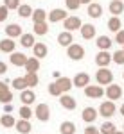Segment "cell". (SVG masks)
I'll return each mask as SVG.
<instances>
[{"label": "cell", "instance_id": "db71d44e", "mask_svg": "<svg viewBox=\"0 0 124 134\" xmlns=\"http://www.w3.org/2000/svg\"><path fill=\"white\" fill-rule=\"evenodd\" d=\"M122 50H124V48H122Z\"/></svg>", "mask_w": 124, "mask_h": 134}, {"label": "cell", "instance_id": "bcb514c9", "mask_svg": "<svg viewBox=\"0 0 124 134\" xmlns=\"http://www.w3.org/2000/svg\"><path fill=\"white\" fill-rule=\"evenodd\" d=\"M11 111H13V105H11V104H6V105H4V113L11 114Z\"/></svg>", "mask_w": 124, "mask_h": 134}, {"label": "cell", "instance_id": "4fadbf2b", "mask_svg": "<svg viewBox=\"0 0 124 134\" xmlns=\"http://www.w3.org/2000/svg\"><path fill=\"white\" fill-rule=\"evenodd\" d=\"M86 13H88V16H90V18H95V20H97V18H101V16H103V5L92 2V4H88Z\"/></svg>", "mask_w": 124, "mask_h": 134}, {"label": "cell", "instance_id": "6da1fadb", "mask_svg": "<svg viewBox=\"0 0 124 134\" xmlns=\"http://www.w3.org/2000/svg\"><path fill=\"white\" fill-rule=\"evenodd\" d=\"M95 81L99 86H110V84H113V73L108 68H99L95 72Z\"/></svg>", "mask_w": 124, "mask_h": 134}, {"label": "cell", "instance_id": "7402d4cb", "mask_svg": "<svg viewBox=\"0 0 124 134\" xmlns=\"http://www.w3.org/2000/svg\"><path fill=\"white\" fill-rule=\"evenodd\" d=\"M95 45H97L99 50H110V47L113 45V41L110 40V36H99L95 40Z\"/></svg>", "mask_w": 124, "mask_h": 134}, {"label": "cell", "instance_id": "74e56055", "mask_svg": "<svg viewBox=\"0 0 124 134\" xmlns=\"http://www.w3.org/2000/svg\"><path fill=\"white\" fill-rule=\"evenodd\" d=\"M11 100H13V91H11V90L0 93V102L4 104V105H6V104H11Z\"/></svg>", "mask_w": 124, "mask_h": 134}, {"label": "cell", "instance_id": "277c9868", "mask_svg": "<svg viewBox=\"0 0 124 134\" xmlns=\"http://www.w3.org/2000/svg\"><path fill=\"white\" fill-rule=\"evenodd\" d=\"M104 95L108 97V100H119L121 97H122V88L119 86V84H110L106 90H104Z\"/></svg>", "mask_w": 124, "mask_h": 134}, {"label": "cell", "instance_id": "52a82bcc", "mask_svg": "<svg viewBox=\"0 0 124 134\" xmlns=\"http://www.w3.org/2000/svg\"><path fill=\"white\" fill-rule=\"evenodd\" d=\"M63 27H65V31H68V32H72V31H81V27H83V23L81 20L77 18V16H68L67 20L63 21Z\"/></svg>", "mask_w": 124, "mask_h": 134}, {"label": "cell", "instance_id": "ee69618b", "mask_svg": "<svg viewBox=\"0 0 124 134\" xmlns=\"http://www.w3.org/2000/svg\"><path fill=\"white\" fill-rule=\"evenodd\" d=\"M85 134H101V132H99V129H95L93 125H88V127L85 129Z\"/></svg>", "mask_w": 124, "mask_h": 134}, {"label": "cell", "instance_id": "e0dca14e", "mask_svg": "<svg viewBox=\"0 0 124 134\" xmlns=\"http://www.w3.org/2000/svg\"><path fill=\"white\" fill-rule=\"evenodd\" d=\"M20 100L23 105H31L34 100H36V93L32 91V90H23V91H20Z\"/></svg>", "mask_w": 124, "mask_h": 134}, {"label": "cell", "instance_id": "f5cc1de1", "mask_svg": "<svg viewBox=\"0 0 124 134\" xmlns=\"http://www.w3.org/2000/svg\"><path fill=\"white\" fill-rule=\"evenodd\" d=\"M122 131H124V125H122Z\"/></svg>", "mask_w": 124, "mask_h": 134}, {"label": "cell", "instance_id": "f6af8a7d", "mask_svg": "<svg viewBox=\"0 0 124 134\" xmlns=\"http://www.w3.org/2000/svg\"><path fill=\"white\" fill-rule=\"evenodd\" d=\"M6 72H7V64L4 61H0V75H4Z\"/></svg>", "mask_w": 124, "mask_h": 134}, {"label": "cell", "instance_id": "ba28073f", "mask_svg": "<svg viewBox=\"0 0 124 134\" xmlns=\"http://www.w3.org/2000/svg\"><path fill=\"white\" fill-rule=\"evenodd\" d=\"M72 84H74V88H79V90H85L88 84H90V75L88 73H85V72H81V73H77L76 77L72 79Z\"/></svg>", "mask_w": 124, "mask_h": 134}, {"label": "cell", "instance_id": "d590c367", "mask_svg": "<svg viewBox=\"0 0 124 134\" xmlns=\"http://www.w3.org/2000/svg\"><path fill=\"white\" fill-rule=\"evenodd\" d=\"M18 113H20V118H22V120H29L31 116H34V111H32L29 105H22Z\"/></svg>", "mask_w": 124, "mask_h": 134}, {"label": "cell", "instance_id": "1f68e13d", "mask_svg": "<svg viewBox=\"0 0 124 134\" xmlns=\"http://www.w3.org/2000/svg\"><path fill=\"white\" fill-rule=\"evenodd\" d=\"M31 18H32L34 23H41V21L47 20V13H45V9H34Z\"/></svg>", "mask_w": 124, "mask_h": 134}, {"label": "cell", "instance_id": "d4e9b609", "mask_svg": "<svg viewBox=\"0 0 124 134\" xmlns=\"http://www.w3.org/2000/svg\"><path fill=\"white\" fill-rule=\"evenodd\" d=\"M14 129H16V131H18V132L20 134H29L31 132V122H29V120H18V122H16V125H14Z\"/></svg>", "mask_w": 124, "mask_h": 134}, {"label": "cell", "instance_id": "d6986e66", "mask_svg": "<svg viewBox=\"0 0 124 134\" xmlns=\"http://www.w3.org/2000/svg\"><path fill=\"white\" fill-rule=\"evenodd\" d=\"M14 48H16V43H14V40H11V38H4V40L0 41V52L13 54Z\"/></svg>", "mask_w": 124, "mask_h": 134}, {"label": "cell", "instance_id": "8d00e7d4", "mask_svg": "<svg viewBox=\"0 0 124 134\" xmlns=\"http://www.w3.org/2000/svg\"><path fill=\"white\" fill-rule=\"evenodd\" d=\"M112 61H113L115 64H124V50L122 48L112 54Z\"/></svg>", "mask_w": 124, "mask_h": 134}, {"label": "cell", "instance_id": "4dcf8cb0", "mask_svg": "<svg viewBox=\"0 0 124 134\" xmlns=\"http://www.w3.org/2000/svg\"><path fill=\"white\" fill-rule=\"evenodd\" d=\"M59 132L61 134H76V124L74 122H63L59 125Z\"/></svg>", "mask_w": 124, "mask_h": 134}, {"label": "cell", "instance_id": "836d02e7", "mask_svg": "<svg viewBox=\"0 0 124 134\" xmlns=\"http://www.w3.org/2000/svg\"><path fill=\"white\" fill-rule=\"evenodd\" d=\"M47 32H49V25H47V21L34 23V34H36V36H45Z\"/></svg>", "mask_w": 124, "mask_h": 134}, {"label": "cell", "instance_id": "f1b7e54d", "mask_svg": "<svg viewBox=\"0 0 124 134\" xmlns=\"http://www.w3.org/2000/svg\"><path fill=\"white\" fill-rule=\"evenodd\" d=\"M23 79H25V82H27V88H36L38 82H40L38 73H25V75H23Z\"/></svg>", "mask_w": 124, "mask_h": 134}, {"label": "cell", "instance_id": "83f0119b", "mask_svg": "<svg viewBox=\"0 0 124 134\" xmlns=\"http://www.w3.org/2000/svg\"><path fill=\"white\" fill-rule=\"evenodd\" d=\"M0 125L6 127V129H11V127L16 125V120H14L13 114H2V118H0Z\"/></svg>", "mask_w": 124, "mask_h": 134}, {"label": "cell", "instance_id": "2e32d148", "mask_svg": "<svg viewBox=\"0 0 124 134\" xmlns=\"http://www.w3.org/2000/svg\"><path fill=\"white\" fill-rule=\"evenodd\" d=\"M54 82L58 84V88L61 90V93H68V91L74 88L72 79H68V77H59V79H56Z\"/></svg>", "mask_w": 124, "mask_h": 134}, {"label": "cell", "instance_id": "5bb4252c", "mask_svg": "<svg viewBox=\"0 0 124 134\" xmlns=\"http://www.w3.org/2000/svg\"><path fill=\"white\" fill-rule=\"evenodd\" d=\"M27 55L25 54H22V52H13L11 54V57H9V61L13 66H25V63H27Z\"/></svg>", "mask_w": 124, "mask_h": 134}, {"label": "cell", "instance_id": "484cf974", "mask_svg": "<svg viewBox=\"0 0 124 134\" xmlns=\"http://www.w3.org/2000/svg\"><path fill=\"white\" fill-rule=\"evenodd\" d=\"M20 45L23 48H32L36 41H34V34H22L20 36Z\"/></svg>", "mask_w": 124, "mask_h": 134}, {"label": "cell", "instance_id": "603a6c76", "mask_svg": "<svg viewBox=\"0 0 124 134\" xmlns=\"http://www.w3.org/2000/svg\"><path fill=\"white\" fill-rule=\"evenodd\" d=\"M93 36H95V27H93L92 23H83L81 38H83V40H92Z\"/></svg>", "mask_w": 124, "mask_h": 134}, {"label": "cell", "instance_id": "7a4b0ae2", "mask_svg": "<svg viewBox=\"0 0 124 134\" xmlns=\"http://www.w3.org/2000/svg\"><path fill=\"white\" fill-rule=\"evenodd\" d=\"M99 116H104V118H112L115 114V111H117V107H115V102H112V100H104L101 105H99Z\"/></svg>", "mask_w": 124, "mask_h": 134}, {"label": "cell", "instance_id": "8fae6325", "mask_svg": "<svg viewBox=\"0 0 124 134\" xmlns=\"http://www.w3.org/2000/svg\"><path fill=\"white\" fill-rule=\"evenodd\" d=\"M85 95L88 97V98H101V97H104V90L103 86H86L85 88Z\"/></svg>", "mask_w": 124, "mask_h": 134}, {"label": "cell", "instance_id": "816d5d0a", "mask_svg": "<svg viewBox=\"0 0 124 134\" xmlns=\"http://www.w3.org/2000/svg\"><path fill=\"white\" fill-rule=\"evenodd\" d=\"M122 79H124V72H122Z\"/></svg>", "mask_w": 124, "mask_h": 134}, {"label": "cell", "instance_id": "60d3db41", "mask_svg": "<svg viewBox=\"0 0 124 134\" xmlns=\"http://www.w3.org/2000/svg\"><path fill=\"white\" fill-rule=\"evenodd\" d=\"M4 5L11 11V9H18L22 4H20V0H4Z\"/></svg>", "mask_w": 124, "mask_h": 134}, {"label": "cell", "instance_id": "11a10c76", "mask_svg": "<svg viewBox=\"0 0 124 134\" xmlns=\"http://www.w3.org/2000/svg\"><path fill=\"white\" fill-rule=\"evenodd\" d=\"M122 2H124V0H122Z\"/></svg>", "mask_w": 124, "mask_h": 134}, {"label": "cell", "instance_id": "7c38bea8", "mask_svg": "<svg viewBox=\"0 0 124 134\" xmlns=\"http://www.w3.org/2000/svg\"><path fill=\"white\" fill-rule=\"evenodd\" d=\"M99 116V111H95V107H85L81 113V118L83 122H86V124H92L95 122V118Z\"/></svg>", "mask_w": 124, "mask_h": 134}, {"label": "cell", "instance_id": "d6a6232c", "mask_svg": "<svg viewBox=\"0 0 124 134\" xmlns=\"http://www.w3.org/2000/svg\"><path fill=\"white\" fill-rule=\"evenodd\" d=\"M11 86H13L14 90H18V91H23V90H27V82H25V79H23V77H16V79H13ZM29 90H31V88H29Z\"/></svg>", "mask_w": 124, "mask_h": 134}, {"label": "cell", "instance_id": "f907efd6", "mask_svg": "<svg viewBox=\"0 0 124 134\" xmlns=\"http://www.w3.org/2000/svg\"><path fill=\"white\" fill-rule=\"evenodd\" d=\"M115 134H124V131H115Z\"/></svg>", "mask_w": 124, "mask_h": 134}, {"label": "cell", "instance_id": "ab89813d", "mask_svg": "<svg viewBox=\"0 0 124 134\" xmlns=\"http://www.w3.org/2000/svg\"><path fill=\"white\" fill-rule=\"evenodd\" d=\"M65 5H67L68 11H76V9H79L81 2H79V0H65Z\"/></svg>", "mask_w": 124, "mask_h": 134}, {"label": "cell", "instance_id": "7dc6e473", "mask_svg": "<svg viewBox=\"0 0 124 134\" xmlns=\"http://www.w3.org/2000/svg\"><path fill=\"white\" fill-rule=\"evenodd\" d=\"M7 90H9V86L4 82V81H0V93H2V91H7Z\"/></svg>", "mask_w": 124, "mask_h": 134}, {"label": "cell", "instance_id": "30bf717a", "mask_svg": "<svg viewBox=\"0 0 124 134\" xmlns=\"http://www.w3.org/2000/svg\"><path fill=\"white\" fill-rule=\"evenodd\" d=\"M59 104H61V107H65L67 111H74V109H76V105H77L76 98L70 97L68 93H63L61 97H59Z\"/></svg>", "mask_w": 124, "mask_h": 134}, {"label": "cell", "instance_id": "e575fe53", "mask_svg": "<svg viewBox=\"0 0 124 134\" xmlns=\"http://www.w3.org/2000/svg\"><path fill=\"white\" fill-rule=\"evenodd\" d=\"M115 131H117V127H115V124H112V122H104V124L101 125V129H99L101 134H115Z\"/></svg>", "mask_w": 124, "mask_h": 134}, {"label": "cell", "instance_id": "3957f363", "mask_svg": "<svg viewBox=\"0 0 124 134\" xmlns=\"http://www.w3.org/2000/svg\"><path fill=\"white\" fill-rule=\"evenodd\" d=\"M67 55H68L72 61H81L83 57H85V48H83L81 45H77V43H72V45L67 48Z\"/></svg>", "mask_w": 124, "mask_h": 134}, {"label": "cell", "instance_id": "44dd1931", "mask_svg": "<svg viewBox=\"0 0 124 134\" xmlns=\"http://www.w3.org/2000/svg\"><path fill=\"white\" fill-rule=\"evenodd\" d=\"M40 70V59L38 57H29L25 63V72L27 73H38Z\"/></svg>", "mask_w": 124, "mask_h": 134}, {"label": "cell", "instance_id": "ffe728a7", "mask_svg": "<svg viewBox=\"0 0 124 134\" xmlns=\"http://www.w3.org/2000/svg\"><path fill=\"white\" fill-rule=\"evenodd\" d=\"M32 54H34V57L43 59V57H47L49 48H47V45H45V43H36V45L32 47Z\"/></svg>", "mask_w": 124, "mask_h": 134}, {"label": "cell", "instance_id": "7bdbcfd3", "mask_svg": "<svg viewBox=\"0 0 124 134\" xmlns=\"http://www.w3.org/2000/svg\"><path fill=\"white\" fill-rule=\"evenodd\" d=\"M115 43H119V45L124 47V29H121V31L115 34Z\"/></svg>", "mask_w": 124, "mask_h": 134}, {"label": "cell", "instance_id": "b9f144b4", "mask_svg": "<svg viewBox=\"0 0 124 134\" xmlns=\"http://www.w3.org/2000/svg\"><path fill=\"white\" fill-rule=\"evenodd\" d=\"M9 16V9L6 5H0V21H6Z\"/></svg>", "mask_w": 124, "mask_h": 134}, {"label": "cell", "instance_id": "4316f807", "mask_svg": "<svg viewBox=\"0 0 124 134\" xmlns=\"http://www.w3.org/2000/svg\"><path fill=\"white\" fill-rule=\"evenodd\" d=\"M108 29L117 34V32L122 29V21H121V18H119V16H112V18L108 20Z\"/></svg>", "mask_w": 124, "mask_h": 134}, {"label": "cell", "instance_id": "9a60e30c", "mask_svg": "<svg viewBox=\"0 0 124 134\" xmlns=\"http://www.w3.org/2000/svg\"><path fill=\"white\" fill-rule=\"evenodd\" d=\"M58 43L61 45V47H70L74 43V36H72V32H68V31H63V32H59L58 34Z\"/></svg>", "mask_w": 124, "mask_h": 134}, {"label": "cell", "instance_id": "5b68a950", "mask_svg": "<svg viewBox=\"0 0 124 134\" xmlns=\"http://www.w3.org/2000/svg\"><path fill=\"white\" fill-rule=\"evenodd\" d=\"M34 116L40 120V122H47L51 118V107L47 104H38L36 109H34Z\"/></svg>", "mask_w": 124, "mask_h": 134}, {"label": "cell", "instance_id": "cb8c5ba5", "mask_svg": "<svg viewBox=\"0 0 124 134\" xmlns=\"http://www.w3.org/2000/svg\"><path fill=\"white\" fill-rule=\"evenodd\" d=\"M110 13H112L113 16L122 14L124 13V2L122 0H112V2H110Z\"/></svg>", "mask_w": 124, "mask_h": 134}, {"label": "cell", "instance_id": "681fc988", "mask_svg": "<svg viewBox=\"0 0 124 134\" xmlns=\"http://www.w3.org/2000/svg\"><path fill=\"white\" fill-rule=\"evenodd\" d=\"M121 114H122V116H124V104H122V105H121Z\"/></svg>", "mask_w": 124, "mask_h": 134}, {"label": "cell", "instance_id": "f546056e", "mask_svg": "<svg viewBox=\"0 0 124 134\" xmlns=\"http://www.w3.org/2000/svg\"><path fill=\"white\" fill-rule=\"evenodd\" d=\"M16 11H18V16H22V18H31V16H32V11H34V9H32L29 4H22Z\"/></svg>", "mask_w": 124, "mask_h": 134}, {"label": "cell", "instance_id": "c3c4849f", "mask_svg": "<svg viewBox=\"0 0 124 134\" xmlns=\"http://www.w3.org/2000/svg\"><path fill=\"white\" fill-rule=\"evenodd\" d=\"M79 2H81V4H86V5H88V4H92V0H79Z\"/></svg>", "mask_w": 124, "mask_h": 134}, {"label": "cell", "instance_id": "ac0fdd59", "mask_svg": "<svg viewBox=\"0 0 124 134\" xmlns=\"http://www.w3.org/2000/svg\"><path fill=\"white\" fill-rule=\"evenodd\" d=\"M6 34H7V38L14 40V38H20L23 32H22V27L18 23H9V25L6 27Z\"/></svg>", "mask_w": 124, "mask_h": 134}, {"label": "cell", "instance_id": "9c48e42d", "mask_svg": "<svg viewBox=\"0 0 124 134\" xmlns=\"http://www.w3.org/2000/svg\"><path fill=\"white\" fill-rule=\"evenodd\" d=\"M110 63H112V55H110L108 50H101L95 55V64H97L99 68H106Z\"/></svg>", "mask_w": 124, "mask_h": 134}, {"label": "cell", "instance_id": "8992f818", "mask_svg": "<svg viewBox=\"0 0 124 134\" xmlns=\"http://www.w3.org/2000/svg\"><path fill=\"white\" fill-rule=\"evenodd\" d=\"M68 18L67 16V11L65 9H59V7H56V9H52L49 14H47V20L51 21V23H58V21H65Z\"/></svg>", "mask_w": 124, "mask_h": 134}, {"label": "cell", "instance_id": "f35d334b", "mask_svg": "<svg viewBox=\"0 0 124 134\" xmlns=\"http://www.w3.org/2000/svg\"><path fill=\"white\" fill-rule=\"evenodd\" d=\"M49 95H52V97H61L63 93H61V90L58 88L56 82H51L49 84Z\"/></svg>", "mask_w": 124, "mask_h": 134}]
</instances>
